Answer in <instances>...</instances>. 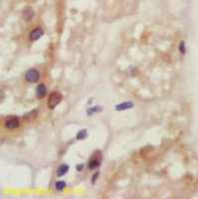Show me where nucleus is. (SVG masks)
<instances>
[{
    "label": "nucleus",
    "mask_w": 198,
    "mask_h": 199,
    "mask_svg": "<svg viewBox=\"0 0 198 199\" xmlns=\"http://www.w3.org/2000/svg\"><path fill=\"white\" fill-rule=\"evenodd\" d=\"M33 15H34V12H33V10H32L31 8L25 9L24 12H23V17H24L27 21L31 20L32 17H33Z\"/></svg>",
    "instance_id": "6e6552de"
},
{
    "label": "nucleus",
    "mask_w": 198,
    "mask_h": 199,
    "mask_svg": "<svg viewBox=\"0 0 198 199\" xmlns=\"http://www.w3.org/2000/svg\"><path fill=\"white\" fill-rule=\"evenodd\" d=\"M43 30L41 29V28H36V29H34L33 31L30 33V40L31 41H36V40H38L39 38H41V36H43Z\"/></svg>",
    "instance_id": "20e7f679"
},
{
    "label": "nucleus",
    "mask_w": 198,
    "mask_h": 199,
    "mask_svg": "<svg viewBox=\"0 0 198 199\" xmlns=\"http://www.w3.org/2000/svg\"><path fill=\"white\" fill-rule=\"evenodd\" d=\"M55 186H56V189H57V190H62V189H64L65 187H66V182L65 181H58Z\"/></svg>",
    "instance_id": "9b49d317"
},
{
    "label": "nucleus",
    "mask_w": 198,
    "mask_h": 199,
    "mask_svg": "<svg viewBox=\"0 0 198 199\" xmlns=\"http://www.w3.org/2000/svg\"><path fill=\"white\" fill-rule=\"evenodd\" d=\"M63 99L62 95L58 92H54L52 93L50 96H49V99H48V107L49 109H54V107L59 105L61 103V101Z\"/></svg>",
    "instance_id": "f257e3e1"
},
{
    "label": "nucleus",
    "mask_w": 198,
    "mask_h": 199,
    "mask_svg": "<svg viewBox=\"0 0 198 199\" xmlns=\"http://www.w3.org/2000/svg\"><path fill=\"white\" fill-rule=\"evenodd\" d=\"M98 175H99V173L96 172V174H95L94 176H93V180H92V182H93V183H95V181H96V179H97Z\"/></svg>",
    "instance_id": "4468645a"
},
{
    "label": "nucleus",
    "mask_w": 198,
    "mask_h": 199,
    "mask_svg": "<svg viewBox=\"0 0 198 199\" xmlns=\"http://www.w3.org/2000/svg\"><path fill=\"white\" fill-rule=\"evenodd\" d=\"M100 160H98V159H92V160L89 162V168L90 169H96V168H98L100 166Z\"/></svg>",
    "instance_id": "1a4fd4ad"
},
{
    "label": "nucleus",
    "mask_w": 198,
    "mask_h": 199,
    "mask_svg": "<svg viewBox=\"0 0 198 199\" xmlns=\"http://www.w3.org/2000/svg\"><path fill=\"white\" fill-rule=\"evenodd\" d=\"M185 43L184 41L180 42V44H179V52L181 54H185Z\"/></svg>",
    "instance_id": "ddd939ff"
},
{
    "label": "nucleus",
    "mask_w": 198,
    "mask_h": 199,
    "mask_svg": "<svg viewBox=\"0 0 198 199\" xmlns=\"http://www.w3.org/2000/svg\"><path fill=\"white\" fill-rule=\"evenodd\" d=\"M18 126H19V121L17 118H9L5 121V126L7 128H10V130L16 128Z\"/></svg>",
    "instance_id": "7ed1b4c3"
},
{
    "label": "nucleus",
    "mask_w": 198,
    "mask_h": 199,
    "mask_svg": "<svg viewBox=\"0 0 198 199\" xmlns=\"http://www.w3.org/2000/svg\"><path fill=\"white\" fill-rule=\"evenodd\" d=\"M39 78H40V74L35 69L28 70L27 73L25 74V79H26L27 82H30V83H35V82L38 81Z\"/></svg>",
    "instance_id": "f03ea898"
},
{
    "label": "nucleus",
    "mask_w": 198,
    "mask_h": 199,
    "mask_svg": "<svg viewBox=\"0 0 198 199\" xmlns=\"http://www.w3.org/2000/svg\"><path fill=\"white\" fill-rule=\"evenodd\" d=\"M132 107H134V104L132 102H127L116 106V111H125V110H129Z\"/></svg>",
    "instance_id": "423d86ee"
},
{
    "label": "nucleus",
    "mask_w": 198,
    "mask_h": 199,
    "mask_svg": "<svg viewBox=\"0 0 198 199\" xmlns=\"http://www.w3.org/2000/svg\"><path fill=\"white\" fill-rule=\"evenodd\" d=\"M36 91H37L36 95H37V97H38L39 99H42V98L45 97L46 92H47V90H46V87H45L44 84H40V85L37 87Z\"/></svg>",
    "instance_id": "39448f33"
},
{
    "label": "nucleus",
    "mask_w": 198,
    "mask_h": 199,
    "mask_svg": "<svg viewBox=\"0 0 198 199\" xmlns=\"http://www.w3.org/2000/svg\"><path fill=\"white\" fill-rule=\"evenodd\" d=\"M68 170H69V166L68 165H66V164H63L60 166L59 168H58V170H57V175L59 177H61L63 176V175H65L66 174L67 172H68Z\"/></svg>",
    "instance_id": "0eeeda50"
},
{
    "label": "nucleus",
    "mask_w": 198,
    "mask_h": 199,
    "mask_svg": "<svg viewBox=\"0 0 198 199\" xmlns=\"http://www.w3.org/2000/svg\"><path fill=\"white\" fill-rule=\"evenodd\" d=\"M87 137V130H82L81 132H78V135H77V139H84L85 137Z\"/></svg>",
    "instance_id": "9d476101"
},
{
    "label": "nucleus",
    "mask_w": 198,
    "mask_h": 199,
    "mask_svg": "<svg viewBox=\"0 0 198 199\" xmlns=\"http://www.w3.org/2000/svg\"><path fill=\"white\" fill-rule=\"evenodd\" d=\"M82 168H83V164L77 165V170H78V171H81V170H82Z\"/></svg>",
    "instance_id": "2eb2a0df"
},
{
    "label": "nucleus",
    "mask_w": 198,
    "mask_h": 199,
    "mask_svg": "<svg viewBox=\"0 0 198 199\" xmlns=\"http://www.w3.org/2000/svg\"><path fill=\"white\" fill-rule=\"evenodd\" d=\"M102 111V107H92V109H90L89 111H88V114H91L92 113H96V112H101Z\"/></svg>",
    "instance_id": "f8f14e48"
}]
</instances>
